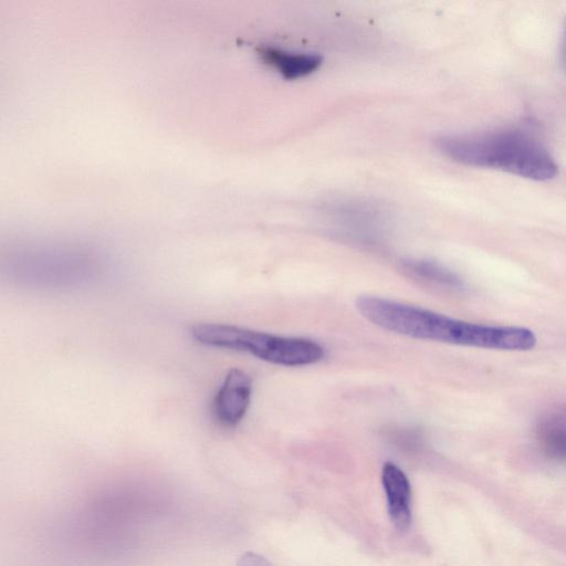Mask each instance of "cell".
Instances as JSON below:
<instances>
[{
	"instance_id": "1",
	"label": "cell",
	"mask_w": 566,
	"mask_h": 566,
	"mask_svg": "<svg viewBox=\"0 0 566 566\" xmlns=\"http://www.w3.org/2000/svg\"><path fill=\"white\" fill-rule=\"evenodd\" d=\"M356 309L376 327L418 340L500 351H530L537 345L526 328L481 326L375 296L358 298Z\"/></svg>"
},
{
	"instance_id": "2",
	"label": "cell",
	"mask_w": 566,
	"mask_h": 566,
	"mask_svg": "<svg viewBox=\"0 0 566 566\" xmlns=\"http://www.w3.org/2000/svg\"><path fill=\"white\" fill-rule=\"evenodd\" d=\"M440 153L457 163L499 170L533 181H549L559 167L538 134L509 127L473 134L438 136Z\"/></svg>"
},
{
	"instance_id": "3",
	"label": "cell",
	"mask_w": 566,
	"mask_h": 566,
	"mask_svg": "<svg viewBox=\"0 0 566 566\" xmlns=\"http://www.w3.org/2000/svg\"><path fill=\"white\" fill-rule=\"evenodd\" d=\"M194 340L205 347L245 352L276 365L298 368L324 359V349L313 340L286 338L220 323L196 324Z\"/></svg>"
},
{
	"instance_id": "4",
	"label": "cell",
	"mask_w": 566,
	"mask_h": 566,
	"mask_svg": "<svg viewBox=\"0 0 566 566\" xmlns=\"http://www.w3.org/2000/svg\"><path fill=\"white\" fill-rule=\"evenodd\" d=\"M253 395V380L243 370H230L214 400V413L219 423L234 427L243 421Z\"/></svg>"
},
{
	"instance_id": "5",
	"label": "cell",
	"mask_w": 566,
	"mask_h": 566,
	"mask_svg": "<svg viewBox=\"0 0 566 566\" xmlns=\"http://www.w3.org/2000/svg\"><path fill=\"white\" fill-rule=\"evenodd\" d=\"M382 481L391 520L398 530H406L412 522L410 481L403 470L392 463L384 465Z\"/></svg>"
},
{
	"instance_id": "6",
	"label": "cell",
	"mask_w": 566,
	"mask_h": 566,
	"mask_svg": "<svg viewBox=\"0 0 566 566\" xmlns=\"http://www.w3.org/2000/svg\"><path fill=\"white\" fill-rule=\"evenodd\" d=\"M261 56L267 64L274 67L286 79H298L311 75L322 64V58L319 55L270 47L262 49Z\"/></svg>"
},
{
	"instance_id": "7",
	"label": "cell",
	"mask_w": 566,
	"mask_h": 566,
	"mask_svg": "<svg viewBox=\"0 0 566 566\" xmlns=\"http://www.w3.org/2000/svg\"><path fill=\"white\" fill-rule=\"evenodd\" d=\"M403 269L408 276L424 285L444 289H459L463 286L454 272L440 266L435 261L408 259L403 261Z\"/></svg>"
},
{
	"instance_id": "8",
	"label": "cell",
	"mask_w": 566,
	"mask_h": 566,
	"mask_svg": "<svg viewBox=\"0 0 566 566\" xmlns=\"http://www.w3.org/2000/svg\"><path fill=\"white\" fill-rule=\"evenodd\" d=\"M542 442L545 452L552 458L566 460V428L548 425L543 428Z\"/></svg>"
},
{
	"instance_id": "9",
	"label": "cell",
	"mask_w": 566,
	"mask_h": 566,
	"mask_svg": "<svg viewBox=\"0 0 566 566\" xmlns=\"http://www.w3.org/2000/svg\"><path fill=\"white\" fill-rule=\"evenodd\" d=\"M238 566H271V564L260 555L255 553H246L238 562Z\"/></svg>"
},
{
	"instance_id": "10",
	"label": "cell",
	"mask_w": 566,
	"mask_h": 566,
	"mask_svg": "<svg viewBox=\"0 0 566 566\" xmlns=\"http://www.w3.org/2000/svg\"><path fill=\"white\" fill-rule=\"evenodd\" d=\"M562 58L564 65L566 67V25H565L563 41H562Z\"/></svg>"
}]
</instances>
